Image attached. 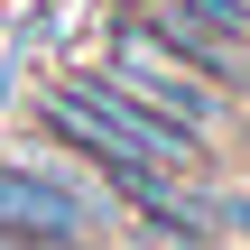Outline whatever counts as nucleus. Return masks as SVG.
<instances>
[{
	"mask_svg": "<svg viewBox=\"0 0 250 250\" xmlns=\"http://www.w3.org/2000/svg\"><path fill=\"white\" fill-rule=\"evenodd\" d=\"M102 74H111V83H130V93H139L148 111H167L176 130H195L204 148H223V139H232V121H241V102H232L223 83H204L176 46H158V37H148V19H121V28H111Z\"/></svg>",
	"mask_w": 250,
	"mask_h": 250,
	"instance_id": "1",
	"label": "nucleus"
},
{
	"mask_svg": "<svg viewBox=\"0 0 250 250\" xmlns=\"http://www.w3.org/2000/svg\"><path fill=\"white\" fill-rule=\"evenodd\" d=\"M139 19H148V37H158V46H176L204 83H223V93L250 111V37L213 28V19H195V9H176V0H139Z\"/></svg>",
	"mask_w": 250,
	"mask_h": 250,
	"instance_id": "2",
	"label": "nucleus"
},
{
	"mask_svg": "<svg viewBox=\"0 0 250 250\" xmlns=\"http://www.w3.org/2000/svg\"><path fill=\"white\" fill-rule=\"evenodd\" d=\"M0 250H37V241H19V232H0Z\"/></svg>",
	"mask_w": 250,
	"mask_h": 250,
	"instance_id": "3",
	"label": "nucleus"
}]
</instances>
